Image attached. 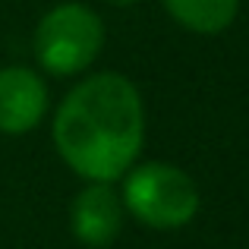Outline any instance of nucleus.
I'll list each match as a JSON object with an SVG mask.
<instances>
[{"label":"nucleus","instance_id":"1","mask_svg":"<svg viewBox=\"0 0 249 249\" xmlns=\"http://www.w3.org/2000/svg\"><path fill=\"white\" fill-rule=\"evenodd\" d=\"M145 104L126 76L95 73L60 101L54 145L63 164L89 183H117L139 161Z\"/></svg>","mask_w":249,"mask_h":249},{"label":"nucleus","instance_id":"2","mask_svg":"<svg viewBox=\"0 0 249 249\" xmlns=\"http://www.w3.org/2000/svg\"><path fill=\"white\" fill-rule=\"evenodd\" d=\"M120 199L126 214L152 231H180L199 214L202 205L196 180L167 161H136L123 174Z\"/></svg>","mask_w":249,"mask_h":249},{"label":"nucleus","instance_id":"3","mask_svg":"<svg viewBox=\"0 0 249 249\" xmlns=\"http://www.w3.org/2000/svg\"><path fill=\"white\" fill-rule=\"evenodd\" d=\"M35 60L51 76H79L104 48V22L85 3H57L35 25Z\"/></svg>","mask_w":249,"mask_h":249},{"label":"nucleus","instance_id":"4","mask_svg":"<svg viewBox=\"0 0 249 249\" xmlns=\"http://www.w3.org/2000/svg\"><path fill=\"white\" fill-rule=\"evenodd\" d=\"M126 208L114 183H85L70 205V227L79 243L91 249L110 246L123 231Z\"/></svg>","mask_w":249,"mask_h":249},{"label":"nucleus","instance_id":"5","mask_svg":"<svg viewBox=\"0 0 249 249\" xmlns=\"http://www.w3.org/2000/svg\"><path fill=\"white\" fill-rule=\"evenodd\" d=\"M48 114V85L29 67L0 70V133H32Z\"/></svg>","mask_w":249,"mask_h":249},{"label":"nucleus","instance_id":"6","mask_svg":"<svg viewBox=\"0 0 249 249\" xmlns=\"http://www.w3.org/2000/svg\"><path fill=\"white\" fill-rule=\"evenodd\" d=\"M167 16L196 35H221L240 13V0H161Z\"/></svg>","mask_w":249,"mask_h":249},{"label":"nucleus","instance_id":"7","mask_svg":"<svg viewBox=\"0 0 249 249\" xmlns=\"http://www.w3.org/2000/svg\"><path fill=\"white\" fill-rule=\"evenodd\" d=\"M107 3H114V6H136V3H142V0H107Z\"/></svg>","mask_w":249,"mask_h":249}]
</instances>
